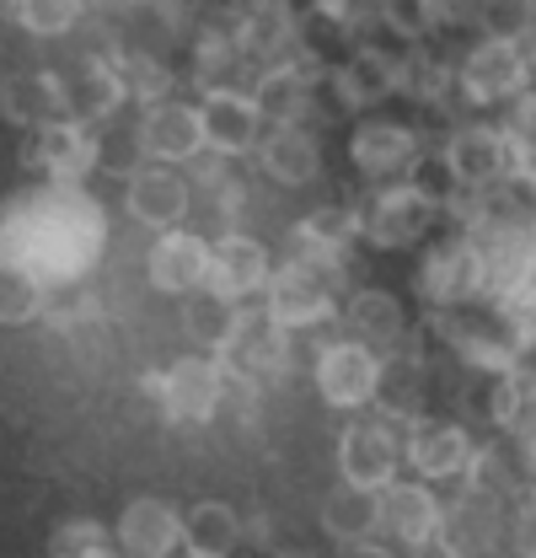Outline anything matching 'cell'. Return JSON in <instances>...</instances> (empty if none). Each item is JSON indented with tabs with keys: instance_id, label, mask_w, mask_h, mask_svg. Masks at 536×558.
I'll return each mask as SVG.
<instances>
[{
	"instance_id": "cell-21",
	"label": "cell",
	"mask_w": 536,
	"mask_h": 558,
	"mask_svg": "<svg viewBox=\"0 0 536 558\" xmlns=\"http://www.w3.org/2000/svg\"><path fill=\"white\" fill-rule=\"evenodd\" d=\"M333 81L343 108H376L402 92V54H392L387 44H360L333 65Z\"/></svg>"
},
{
	"instance_id": "cell-39",
	"label": "cell",
	"mask_w": 536,
	"mask_h": 558,
	"mask_svg": "<svg viewBox=\"0 0 536 558\" xmlns=\"http://www.w3.org/2000/svg\"><path fill=\"white\" fill-rule=\"evenodd\" d=\"M22 33H33V38H65L75 33L81 22H86V11L75 5V0H22V5H11L5 11Z\"/></svg>"
},
{
	"instance_id": "cell-19",
	"label": "cell",
	"mask_w": 536,
	"mask_h": 558,
	"mask_svg": "<svg viewBox=\"0 0 536 558\" xmlns=\"http://www.w3.org/2000/svg\"><path fill=\"white\" fill-rule=\"evenodd\" d=\"M204 150L215 156H247L264 140V113L253 102V92H209L199 102Z\"/></svg>"
},
{
	"instance_id": "cell-24",
	"label": "cell",
	"mask_w": 536,
	"mask_h": 558,
	"mask_svg": "<svg viewBox=\"0 0 536 558\" xmlns=\"http://www.w3.org/2000/svg\"><path fill=\"white\" fill-rule=\"evenodd\" d=\"M343 323H349V339L365 349H392L398 354L402 333H407V312H402V301L392 290H381V284H365V290H349L343 295V312H338Z\"/></svg>"
},
{
	"instance_id": "cell-22",
	"label": "cell",
	"mask_w": 536,
	"mask_h": 558,
	"mask_svg": "<svg viewBox=\"0 0 536 558\" xmlns=\"http://www.w3.org/2000/svg\"><path fill=\"white\" fill-rule=\"evenodd\" d=\"M0 119L11 130H49L70 119L65 113V92H60V75L54 70H16L0 81Z\"/></svg>"
},
{
	"instance_id": "cell-28",
	"label": "cell",
	"mask_w": 536,
	"mask_h": 558,
	"mask_svg": "<svg viewBox=\"0 0 536 558\" xmlns=\"http://www.w3.org/2000/svg\"><path fill=\"white\" fill-rule=\"evenodd\" d=\"M472 409H483V418L504 435H536V371L515 365L504 376H488L483 392H472Z\"/></svg>"
},
{
	"instance_id": "cell-48",
	"label": "cell",
	"mask_w": 536,
	"mask_h": 558,
	"mask_svg": "<svg viewBox=\"0 0 536 558\" xmlns=\"http://www.w3.org/2000/svg\"><path fill=\"white\" fill-rule=\"evenodd\" d=\"M532 97H536V92H532Z\"/></svg>"
},
{
	"instance_id": "cell-30",
	"label": "cell",
	"mask_w": 536,
	"mask_h": 558,
	"mask_svg": "<svg viewBox=\"0 0 536 558\" xmlns=\"http://www.w3.org/2000/svg\"><path fill=\"white\" fill-rule=\"evenodd\" d=\"M354 236H360V209L322 205L290 226V253L295 258H343L354 247Z\"/></svg>"
},
{
	"instance_id": "cell-44",
	"label": "cell",
	"mask_w": 536,
	"mask_h": 558,
	"mask_svg": "<svg viewBox=\"0 0 536 558\" xmlns=\"http://www.w3.org/2000/svg\"><path fill=\"white\" fill-rule=\"evenodd\" d=\"M338 558H392V554L370 537V543H343V548H338Z\"/></svg>"
},
{
	"instance_id": "cell-23",
	"label": "cell",
	"mask_w": 536,
	"mask_h": 558,
	"mask_svg": "<svg viewBox=\"0 0 536 558\" xmlns=\"http://www.w3.org/2000/svg\"><path fill=\"white\" fill-rule=\"evenodd\" d=\"M145 275L156 290H167V295H194L204 290V279H209V242L194 236V231H161L156 236V247H150V258H145Z\"/></svg>"
},
{
	"instance_id": "cell-26",
	"label": "cell",
	"mask_w": 536,
	"mask_h": 558,
	"mask_svg": "<svg viewBox=\"0 0 536 558\" xmlns=\"http://www.w3.org/2000/svg\"><path fill=\"white\" fill-rule=\"evenodd\" d=\"M446 505L435 499L429 484H387L381 488V526L398 537L402 548H429L440 537Z\"/></svg>"
},
{
	"instance_id": "cell-45",
	"label": "cell",
	"mask_w": 536,
	"mask_h": 558,
	"mask_svg": "<svg viewBox=\"0 0 536 558\" xmlns=\"http://www.w3.org/2000/svg\"><path fill=\"white\" fill-rule=\"evenodd\" d=\"M515 172H521V178H526V183H532V189H536V156H526V161H521Z\"/></svg>"
},
{
	"instance_id": "cell-36",
	"label": "cell",
	"mask_w": 536,
	"mask_h": 558,
	"mask_svg": "<svg viewBox=\"0 0 536 558\" xmlns=\"http://www.w3.org/2000/svg\"><path fill=\"white\" fill-rule=\"evenodd\" d=\"M49 306V284L16 264H0V328H22L33 317H44Z\"/></svg>"
},
{
	"instance_id": "cell-32",
	"label": "cell",
	"mask_w": 536,
	"mask_h": 558,
	"mask_svg": "<svg viewBox=\"0 0 536 558\" xmlns=\"http://www.w3.org/2000/svg\"><path fill=\"white\" fill-rule=\"evenodd\" d=\"M312 81H317V75H306L301 65H273L258 75L253 102H258V113L268 119V130H279V124H306V119H312Z\"/></svg>"
},
{
	"instance_id": "cell-17",
	"label": "cell",
	"mask_w": 536,
	"mask_h": 558,
	"mask_svg": "<svg viewBox=\"0 0 536 558\" xmlns=\"http://www.w3.org/2000/svg\"><path fill=\"white\" fill-rule=\"evenodd\" d=\"M268 247L258 236H242V231H226L220 242H209V279H204V290L209 295H220V301H247V295H258L268 290Z\"/></svg>"
},
{
	"instance_id": "cell-29",
	"label": "cell",
	"mask_w": 536,
	"mask_h": 558,
	"mask_svg": "<svg viewBox=\"0 0 536 558\" xmlns=\"http://www.w3.org/2000/svg\"><path fill=\"white\" fill-rule=\"evenodd\" d=\"M236 44L264 70L290 65V60H295V44H301L295 11H290V5H273V0H268V5H242V11H236Z\"/></svg>"
},
{
	"instance_id": "cell-6",
	"label": "cell",
	"mask_w": 536,
	"mask_h": 558,
	"mask_svg": "<svg viewBox=\"0 0 536 558\" xmlns=\"http://www.w3.org/2000/svg\"><path fill=\"white\" fill-rule=\"evenodd\" d=\"M97 161H102L97 130L92 124H75V119H60V124L33 130V135L22 140V167L38 172L49 189H81Z\"/></svg>"
},
{
	"instance_id": "cell-13",
	"label": "cell",
	"mask_w": 536,
	"mask_h": 558,
	"mask_svg": "<svg viewBox=\"0 0 536 558\" xmlns=\"http://www.w3.org/2000/svg\"><path fill=\"white\" fill-rule=\"evenodd\" d=\"M446 172H451V183L467 189V194L499 189V183L515 172V156H510V145L499 135V124H462V130L451 135V145H446Z\"/></svg>"
},
{
	"instance_id": "cell-15",
	"label": "cell",
	"mask_w": 536,
	"mask_h": 558,
	"mask_svg": "<svg viewBox=\"0 0 536 558\" xmlns=\"http://www.w3.org/2000/svg\"><path fill=\"white\" fill-rule=\"evenodd\" d=\"M134 145L145 161H161V167H183L204 150V124L194 102H156L139 113V130H134Z\"/></svg>"
},
{
	"instance_id": "cell-7",
	"label": "cell",
	"mask_w": 536,
	"mask_h": 558,
	"mask_svg": "<svg viewBox=\"0 0 536 558\" xmlns=\"http://www.w3.org/2000/svg\"><path fill=\"white\" fill-rule=\"evenodd\" d=\"M440 220V199L418 183H392V189H376L365 205H360V236H370L376 247H413L418 236H429Z\"/></svg>"
},
{
	"instance_id": "cell-5",
	"label": "cell",
	"mask_w": 536,
	"mask_h": 558,
	"mask_svg": "<svg viewBox=\"0 0 536 558\" xmlns=\"http://www.w3.org/2000/svg\"><path fill=\"white\" fill-rule=\"evenodd\" d=\"M483 253L472 242V231H451L440 236L424 264H418V295L429 312H456V306H472L483 295Z\"/></svg>"
},
{
	"instance_id": "cell-33",
	"label": "cell",
	"mask_w": 536,
	"mask_h": 558,
	"mask_svg": "<svg viewBox=\"0 0 536 558\" xmlns=\"http://www.w3.org/2000/svg\"><path fill=\"white\" fill-rule=\"evenodd\" d=\"M242 548V515L220 499H199L183 515V554L188 558H231Z\"/></svg>"
},
{
	"instance_id": "cell-12",
	"label": "cell",
	"mask_w": 536,
	"mask_h": 558,
	"mask_svg": "<svg viewBox=\"0 0 536 558\" xmlns=\"http://www.w3.org/2000/svg\"><path fill=\"white\" fill-rule=\"evenodd\" d=\"M338 473L354 488H381L398 484V435L387 418H349V429L338 435Z\"/></svg>"
},
{
	"instance_id": "cell-34",
	"label": "cell",
	"mask_w": 536,
	"mask_h": 558,
	"mask_svg": "<svg viewBox=\"0 0 536 558\" xmlns=\"http://www.w3.org/2000/svg\"><path fill=\"white\" fill-rule=\"evenodd\" d=\"M236 312L242 306H231V301H220L209 290L183 295V333H188V344H204L209 354H220L226 339H231V328H236Z\"/></svg>"
},
{
	"instance_id": "cell-18",
	"label": "cell",
	"mask_w": 536,
	"mask_h": 558,
	"mask_svg": "<svg viewBox=\"0 0 536 558\" xmlns=\"http://www.w3.org/2000/svg\"><path fill=\"white\" fill-rule=\"evenodd\" d=\"M113 543L124 558H172L183 543V515L178 505L156 499V494H139L124 505L119 526H113Z\"/></svg>"
},
{
	"instance_id": "cell-2",
	"label": "cell",
	"mask_w": 536,
	"mask_h": 558,
	"mask_svg": "<svg viewBox=\"0 0 536 558\" xmlns=\"http://www.w3.org/2000/svg\"><path fill=\"white\" fill-rule=\"evenodd\" d=\"M343 258H284L268 275V317L290 333V328H317L343 312Z\"/></svg>"
},
{
	"instance_id": "cell-25",
	"label": "cell",
	"mask_w": 536,
	"mask_h": 558,
	"mask_svg": "<svg viewBox=\"0 0 536 558\" xmlns=\"http://www.w3.org/2000/svg\"><path fill=\"white\" fill-rule=\"evenodd\" d=\"M258 167H264L273 183H284V189H306V183L322 178V140L312 135L306 124L264 130V140H258Z\"/></svg>"
},
{
	"instance_id": "cell-41",
	"label": "cell",
	"mask_w": 536,
	"mask_h": 558,
	"mask_svg": "<svg viewBox=\"0 0 536 558\" xmlns=\"http://www.w3.org/2000/svg\"><path fill=\"white\" fill-rule=\"evenodd\" d=\"M451 22V5H418V0H392V5H381V27L387 33H398L407 49H418L435 27H446Z\"/></svg>"
},
{
	"instance_id": "cell-27",
	"label": "cell",
	"mask_w": 536,
	"mask_h": 558,
	"mask_svg": "<svg viewBox=\"0 0 536 558\" xmlns=\"http://www.w3.org/2000/svg\"><path fill=\"white\" fill-rule=\"evenodd\" d=\"M499 494H488V488H467L462 499H451L446 505V515H440V543L451 548V554H488L494 543H499Z\"/></svg>"
},
{
	"instance_id": "cell-16",
	"label": "cell",
	"mask_w": 536,
	"mask_h": 558,
	"mask_svg": "<svg viewBox=\"0 0 536 558\" xmlns=\"http://www.w3.org/2000/svg\"><path fill=\"white\" fill-rule=\"evenodd\" d=\"M188 199L194 194H188L183 172H172L161 161H139L124 178V209L139 226H150V231H178L183 215H188Z\"/></svg>"
},
{
	"instance_id": "cell-38",
	"label": "cell",
	"mask_w": 536,
	"mask_h": 558,
	"mask_svg": "<svg viewBox=\"0 0 536 558\" xmlns=\"http://www.w3.org/2000/svg\"><path fill=\"white\" fill-rule=\"evenodd\" d=\"M456 86V70L446 65L440 54H429L424 44L418 49H402V92L418 97V102H446V92Z\"/></svg>"
},
{
	"instance_id": "cell-10",
	"label": "cell",
	"mask_w": 536,
	"mask_h": 558,
	"mask_svg": "<svg viewBox=\"0 0 536 558\" xmlns=\"http://www.w3.org/2000/svg\"><path fill=\"white\" fill-rule=\"evenodd\" d=\"M381 354L365 344H354V339H338L317 354V392H322V403L328 409H370L376 403V392H381Z\"/></svg>"
},
{
	"instance_id": "cell-42",
	"label": "cell",
	"mask_w": 536,
	"mask_h": 558,
	"mask_svg": "<svg viewBox=\"0 0 536 558\" xmlns=\"http://www.w3.org/2000/svg\"><path fill=\"white\" fill-rule=\"evenodd\" d=\"M499 135L510 145L515 167H521L526 156H536V97H515V102H510V119L499 124Z\"/></svg>"
},
{
	"instance_id": "cell-1",
	"label": "cell",
	"mask_w": 536,
	"mask_h": 558,
	"mask_svg": "<svg viewBox=\"0 0 536 558\" xmlns=\"http://www.w3.org/2000/svg\"><path fill=\"white\" fill-rule=\"evenodd\" d=\"M108 247V220L81 189H27L0 205V264L44 284H75Z\"/></svg>"
},
{
	"instance_id": "cell-35",
	"label": "cell",
	"mask_w": 536,
	"mask_h": 558,
	"mask_svg": "<svg viewBox=\"0 0 536 558\" xmlns=\"http://www.w3.org/2000/svg\"><path fill=\"white\" fill-rule=\"evenodd\" d=\"M119 81H124V92H130L134 102H145V108L172 102V86H178L172 65L161 54H150V49H124L119 54Z\"/></svg>"
},
{
	"instance_id": "cell-46",
	"label": "cell",
	"mask_w": 536,
	"mask_h": 558,
	"mask_svg": "<svg viewBox=\"0 0 536 558\" xmlns=\"http://www.w3.org/2000/svg\"><path fill=\"white\" fill-rule=\"evenodd\" d=\"M435 558H462V554H451V548H440V554H435Z\"/></svg>"
},
{
	"instance_id": "cell-11",
	"label": "cell",
	"mask_w": 536,
	"mask_h": 558,
	"mask_svg": "<svg viewBox=\"0 0 536 558\" xmlns=\"http://www.w3.org/2000/svg\"><path fill=\"white\" fill-rule=\"evenodd\" d=\"M413 473L424 484H451V478H467L472 468V435L456 424V418H440V414H418L407 418V440H402Z\"/></svg>"
},
{
	"instance_id": "cell-43",
	"label": "cell",
	"mask_w": 536,
	"mask_h": 558,
	"mask_svg": "<svg viewBox=\"0 0 536 558\" xmlns=\"http://www.w3.org/2000/svg\"><path fill=\"white\" fill-rule=\"evenodd\" d=\"M515 543H521V558H536V488L521 494L515 505Z\"/></svg>"
},
{
	"instance_id": "cell-40",
	"label": "cell",
	"mask_w": 536,
	"mask_h": 558,
	"mask_svg": "<svg viewBox=\"0 0 536 558\" xmlns=\"http://www.w3.org/2000/svg\"><path fill=\"white\" fill-rule=\"evenodd\" d=\"M49 558H119V543L102 521H65L49 532Z\"/></svg>"
},
{
	"instance_id": "cell-20",
	"label": "cell",
	"mask_w": 536,
	"mask_h": 558,
	"mask_svg": "<svg viewBox=\"0 0 536 558\" xmlns=\"http://www.w3.org/2000/svg\"><path fill=\"white\" fill-rule=\"evenodd\" d=\"M60 92H65V113L75 124H97V119H108L130 102L119 65L102 60V54H81L70 70H60Z\"/></svg>"
},
{
	"instance_id": "cell-4",
	"label": "cell",
	"mask_w": 536,
	"mask_h": 558,
	"mask_svg": "<svg viewBox=\"0 0 536 558\" xmlns=\"http://www.w3.org/2000/svg\"><path fill=\"white\" fill-rule=\"evenodd\" d=\"M435 328H440V339L456 349L467 365L477 371H488V376H504V371H515L521 365V339H515V328L504 323V312H499V301L494 306H456V312H435Z\"/></svg>"
},
{
	"instance_id": "cell-3",
	"label": "cell",
	"mask_w": 536,
	"mask_h": 558,
	"mask_svg": "<svg viewBox=\"0 0 536 558\" xmlns=\"http://www.w3.org/2000/svg\"><path fill=\"white\" fill-rule=\"evenodd\" d=\"M231 387H268L290 365V333L268 317V306H242L226 349L215 354Z\"/></svg>"
},
{
	"instance_id": "cell-8",
	"label": "cell",
	"mask_w": 536,
	"mask_h": 558,
	"mask_svg": "<svg viewBox=\"0 0 536 558\" xmlns=\"http://www.w3.org/2000/svg\"><path fill=\"white\" fill-rule=\"evenodd\" d=\"M418 156H424L418 135H413L407 124H398V119H365V124H354L349 161H354V172H360L365 183H376V189L407 183V172L418 167Z\"/></svg>"
},
{
	"instance_id": "cell-47",
	"label": "cell",
	"mask_w": 536,
	"mask_h": 558,
	"mask_svg": "<svg viewBox=\"0 0 536 558\" xmlns=\"http://www.w3.org/2000/svg\"><path fill=\"white\" fill-rule=\"evenodd\" d=\"M279 558H306V554H279Z\"/></svg>"
},
{
	"instance_id": "cell-9",
	"label": "cell",
	"mask_w": 536,
	"mask_h": 558,
	"mask_svg": "<svg viewBox=\"0 0 536 558\" xmlns=\"http://www.w3.org/2000/svg\"><path fill=\"white\" fill-rule=\"evenodd\" d=\"M532 81V54L515 49V44H494V38H477L462 65H456V86L467 102H515Z\"/></svg>"
},
{
	"instance_id": "cell-14",
	"label": "cell",
	"mask_w": 536,
	"mask_h": 558,
	"mask_svg": "<svg viewBox=\"0 0 536 558\" xmlns=\"http://www.w3.org/2000/svg\"><path fill=\"white\" fill-rule=\"evenodd\" d=\"M226 392H231V381H226L215 354H183L178 365H167V403H161V414L172 424H209L220 414Z\"/></svg>"
},
{
	"instance_id": "cell-31",
	"label": "cell",
	"mask_w": 536,
	"mask_h": 558,
	"mask_svg": "<svg viewBox=\"0 0 536 558\" xmlns=\"http://www.w3.org/2000/svg\"><path fill=\"white\" fill-rule=\"evenodd\" d=\"M322 532L333 537L338 548L343 543H370L381 532V494L376 488H354V484L328 488V499H322Z\"/></svg>"
},
{
	"instance_id": "cell-37",
	"label": "cell",
	"mask_w": 536,
	"mask_h": 558,
	"mask_svg": "<svg viewBox=\"0 0 536 558\" xmlns=\"http://www.w3.org/2000/svg\"><path fill=\"white\" fill-rule=\"evenodd\" d=\"M472 27H477V38H494V44H532L536 38V5L526 0H488V5H477V16H472Z\"/></svg>"
}]
</instances>
